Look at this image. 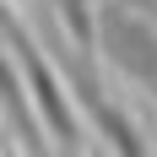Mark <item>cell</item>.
Returning a JSON list of instances; mask_svg holds the SVG:
<instances>
[{"label":"cell","instance_id":"obj_1","mask_svg":"<svg viewBox=\"0 0 157 157\" xmlns=\"http://www.w3.org/2000/svg\"><path fill=\"white\" fill-rule=\"evenodd\" d=\"M6 44H11V54H16V65H22V76H27V87H33V98H38V109H44V119H49V136H54V146L60 152H87V136H92V119H81V103H76V92H71V81H65V71H60V60H49L44 54V44L33 38L22 22H16L11 11H6Z\"/></svg>","mask_w":157,"mask_h":157},{"label":"cell","instance_id":"obj_3","mask_svg":"<svg viewBox=\"0 0 157 157\" xmlns=\"http://www.w3.org/2000/svg\"><path fill=\"white\" fill-rule=\"evenodd\" d=\"M0 103H6V152H11V136H16V146L33 152V157L54 152L49 119H44V109H38V98H33L27 76H22V65H16L11 44H6V54H0Z\"/></svg>","mask_w":157,"mask_h":157},{"label":"cell","instance_id":"obj_2","mask_svg":"<svg viewBox=\"0 0 157 157\" xmlns=\"http://www.w3.org/2000/svg\"><path fill=\"white\" fill-rule=\"evenodd\" d=\"M98 49L103 60L125 81H136L157 103V16L125 0H103L98 6Z\"/></svg>","mask_w":157,"mask_h":157}]
</instances>
